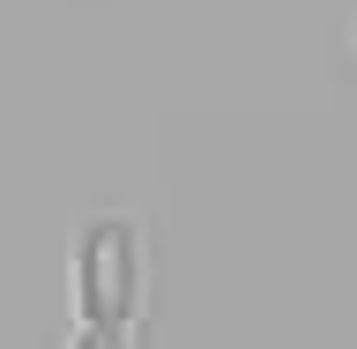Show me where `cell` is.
Listing matches in <instances>:
<instances>
[{
  "mask_svg": "<svg viewBox=\"0 0 357 349\" xmlns=\"http://www.w3.org/2000/svg\"><path fill=\"white\" fill-rule=\"evenodd\" d=\"M149 297V253H142V223L134 216H97L75 253V305L97 327H134Z\"/></svg>",
  "mask_w": 357,
  "mask_h": 349,
  "instance_id": "1",
  "label": "cell"
},
{
  "mask_svg": "<svg viewBox=\"0 0 357 349\" xmlns=\"http://www.w3.org/2000/svg\"><path fill=\"white\" fill-rule=\"evenodd\" d=\"M67 349H127V327H97V320H82Z\"/></svg>",
  "mask_w": 357,
  "mask_h": 349,
  "instance_id": "2",
  "label": "cell"
}]
</instances>
